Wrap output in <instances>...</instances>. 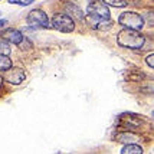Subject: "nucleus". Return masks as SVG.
<instances>
[{
	"mask_svg": "<svg viewBox=\"0 0 154 154\" xmlns=\"http://www.w3.org/2000/svg\"><path fill=\"white\" fill-rule=\"evenodd\" d=\"M117 43L121 48H125V49H140V48L144 46L146 38L143 33H140V30L125 27L117 36Z\"/></svg>",
	"mask_w": 154,
	"mask_h": 154,
	"instance_id": "obj_1",
	"label": "nucleus"
},
{
	"mask_svg": "<svg viewBox=\"0 0 154 154\" xmlns=\"http://www.w3.org/2000/svg\"><path fill=\"white\" fill-rule=\"evenodd\" d=\"M118 23L122 25L124 27L128 29H134V30H141L144 27V19L140 13L135 12H124L118 17Z\"/></svg>",
	"mask_w": 154,
	"mask_h": 154,
	"instance_id": "obj_2",
	"label": "nucleus"
},
{
	"mask_svg": "<svg viewBox=\"0 0 154 154\" xmlns=\"http://www.w3.org/2000/svg\"><path fill=\"white\" fill-rule=\"evenodd\" d=\"M51 26L54 27V29H56V30H59V32L69 33V32H72L75 29V23H74V19L69 14L58 13L54 16Z\"/></svg>",
	"mask_w": 154,
	"mask_h": 154,
	"instance_id": "obj_3",
	"label": "nucleus"
},
{
	"mask_svg": "<svg viewBox=\"0 0 154 154\" xmlns=\"http://www.w3.org/2000/svg\"><path fill=\"white\" fill-rule=\"evenodd\" d=\"M27 23L30 26H38V27H43V29L51 26L48 14L43 10H40V9H35L32 12H29V14H27Z\"/></svg>",
	"mask_w": 154,
	"mask_h": 154,
	"instance_id": "obj_4",
	"label": "nucleus"
},
{
	"mask_svg": "<svg viewBox=\"0 0 154 154\" xmlns=\"http://www.w3.org/2000/svg\"><path fill=\"white\" fill-rule=\"evenodd\" d=\"M84 20H85L92 29H97V30H101V32L109 30V29L112 27V20L109 19V17H108V19H104V17H98V16L87 13L84 16Z\"/></svg>",
	"mask_w": 154,
	"mask_h": 154,
	"instance_id": "obj_5",
	"label": "nucleus"
},
{
	"mask_svg": "<svg viewBox=\"0 0 154 154\" xmlns=\"http://www.w3.org/2000/svg\"><path fill=\"white\" fill-rule=\"evenodd\" d=\"M26 78V74H25V71L23 69H20V68H9L5 71V74H3V79L9 82V84H12V85H19L22 84L23 81Z\"/></svg>",
	"mask_w": 154,
	"mask_h": 154,
	"instance_id": "obj_6",
	"label": "nucleus"
},
{
	"mask_svg": "<svg viewBox=\"0 0 154 154\" xmlns=\"http://www.w3.org/2000/svg\"><path fill=\"white\" fill-rule=\"evenodd\" d=\"M87 13L98 16V17L108 19V17H109V9H108V6L102 0H101V2H91L87 7Z\"/></svg>",
	"mask_w": 154,
	"mask_h": 154,
	"instance_id": "obj_7",
	"label": "nucleus"
},
{
	"mask_svg": "<svg viewBox=\"0 0 154 154\" xmlns=\"http://www.w3.org/2000/svg\"><path fill=\"white\" fill-rule=\"evenodd\" d=\"M2 39H5L6 42L9 43H13V45H19L20 42L23 40V35L22 32H19L17 29H13V27H9V29H5L3 32H2Z\"/></svg>",
	"mask_w": 154,
	"mask_h": 154,
	"instance_id": "obj_8",
	"label": "nucleus"
},
{
	"mask_svg": "<svg viewBox=\"0 0 154 154\" xmlns=\"http://www.w3.org/2000/svg\"><path fill=\"white\" fill-rule=\"evenodd\" d=\"M120 124L121 127L127 128V130H135V128L140 127V121L134 120V117H128V115H122L120 118Z\"/></svg>",
	"mask_w": 154,
	"mask_h": 154,
	"instance_id": "obj_9",
	"label": "nucleus"
},
{
	"mask_svg": "<svg viewBox=\"0 0 154 154\" xmlns=\"http://www.w3.org/2000/svg\"><path fill=\"white\" fill-rule=\"evenodd\" d=\"M66 12H68V14H69L72 19L75 17V19L82 20L84 19V16H85V14L82 13V10H81L76 5H74V3H68L66 5Z\"/></svg>",
	"mask_w": 154,
	"mask_h": 154,
	"instance_id": "obj_10",
	"label": "nucleus"
},
{
	"mask_svg": "<svg viewBox=\"0 0 154 154\" xmlns=\"http://www.w3.org/2000/svg\"><path fill=\"white\" fill-rule=\"evenodd\" d=\"M137 140H138V137L134 135L133 133H128V131L120 133V134L115 135V141H118V143H125V144H128V143H135Z\"/></svg>",
	"mask_w": 154,
	"mask_h": 154,
	"instance_id": "obj_11",
	"label": "nucleus"
},
{
	"mask_svg": "<svg viewBox=\"0 0 154 154\" xmlns=\"http://www.w3.org/2000/svg\"><path fill=\"white\" fill-rule=\"evenodd\" d=\"M143 153V148L140 146H137L134 143H128L124 147L121 148V154H141Z\"/></svg>",
	"mask_w": 154,
	"mask_h": 154,
	"instance_id": "obj_12",
	"label": "nucleus"
},
{
	"mask_svg": "<svg viewBox=\"0 0 154 154\" xmlns=\"http://www.w3.org/2000/svg\"><path fill=\"white\" fill-rule=\"evenodd\" d=\"M12 66V59L7 55L0 54V71H6Z\"/></svg>",
	"mask_w": 154,
	"mask_h": 154,
	"instance_id": "obj_13",
	"label": "nucleus"
},
{
	"mask_svg": "<svg viewBox=\"0 0 154 154\" xmlns=\"http://www.w3.org/2000/svg\"><path fill=\"white\" fill-rule=\"evenodd\" d=\"M107 6H112V7H125L127 6V2L125 0H102Z\"/></svg>",
	"mask_w": 154,
	"mask_h": 154,
	"instance_id": "obj_14",
	"label": "nucleus"
},
{
	"mask_svg": "<svg viewBox=\"0 0 154 154\" xmlns=\"http://www.w3.org/2000/svg\"><path fill=\"white\" fill-rule=\"evenodd\" d=\"M0 54L3 55H9L10 54V46L5 39H0Z\"/></svg>",
	"mask_w": 154,
	"mask_h": 154,
	"instance_id": "obj_15",
	"label": "nucleus"
},
{
	"mask_svg": "<svg viewBox=\"0 0 154 154\" xmlns=\"http://www.w3.org/2000/svg\"><path fill=\"white\" fill-rule=\"evenodd\" d=\"M10 5H17V6H29L33 3V0H9Z\"/></svg>",
	"mask_w": 154,
	"mask_h": 154,
	"instance_id": "obj_16",
	"label": "nucleus"
},
{
	"mask_svg": "<svg viewBox=\"0 0 154 154\" xmlns=\"http://www.w3.org/2000/svg\"><path fill=\"white\" fill-rule=\"evenodd\" d=\"M153 59H154V55L151 54V55H148L147 56V59H146V62H147V65L148 66H151V68H154V62H153Z\"/></svg>",
	"mask_w": 154,
	"mask_h": 154,
	"instance_id": "obj_17",
	"label": "nucleus"
},
{
	"mask_svg": "<svg viewBox=\"0 0 154 154\" xmlns=\"http://www.w3.org/2000/svg\"><path fill=\"white\" fill-rule=\"evenodd\" d=\"M6 23H7V20H5V19H2V20H0V29H2L3 26H5Z\"/></svg>",
	"mask_w": 154,
	"mask_h": 154,
	"instance_id": "obj_18",
	"label": "nucleus"
},
{
	"mask_svg": "<svg viewBox=\"0 0 154 154\" xmlns=\"http://www.w3.org/2000/svg\"><path fill=\"white\" fill-rule=\"evenodd\" d=\"M2 85H3V76L0 75V88H2Z\"/></svg>",
	"mask_w": 154,
	"mask_h": 154,
	"instance_id": "obj_19",
	"label": "nucleus"
}]
</instances>
